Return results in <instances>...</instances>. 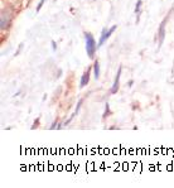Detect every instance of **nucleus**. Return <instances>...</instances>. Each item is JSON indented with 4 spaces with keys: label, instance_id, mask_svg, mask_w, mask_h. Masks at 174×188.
Segmentation results:
<instances>
[{
    "label": "nucleus",
    "instance_id": "1",
    "mask_svg": "<svg viewBox=\"0 0 174 188\" xmlns=\"http://www.w3.org/2000/svg\"><path fill=\"white\" fill-rule=\"evenodd\" d=\"M85 43H86V52L88 54V57L95 58V52H96V49H97L99 46L95 41V37L88 32L85 33Z\"/></svg>",
    "mask_w": 174,
    "mask_h": 188
},
{
    "label": "nucleus",
    "instance_id": "2",
    "mask_svg": "<svg viewBox=\"0 0 174 188\" xmlns=\"http://www.w3.org/2000/svg\"><path fill=\"white\" fill-rule=\"evenodd\" d=\"M115 29H116V25H112L111 28H109V29H106V28H104L102 29V32H101V35H100V41H99V47H102L104 46V43L110 38L111 37V34L115 32Z\"/></svg>",
    "mask_w": 174,
    "mask_h": 188
},
{
    "label": "nucleus",
    "instance_id": "3",
    "mask_svg": "<svg viewBox=\"0 0 174 188\" xmlns=\"http://www.w3.org/2000/svg\"><path fill=\"white\" fill-rule=\"evenodd\" d=\"M121 72H123V67L120 66V67H119L118 73H116V77H115L114 85H112V87L110 88V93H111V95H114V93H116V92L119 91V87H120V77H121Z\"/></svg>",
    "mask_w": 174,
    "mask_h": 188
},
{
    "label": "nucleus",
    "instance_id": "4",
    "mask_svg": "<svg viewBox=\"0 0 174 188\" xmlns=\"http://www.w3.org/2000/svg\"><path fill=\"white\" fill-rule=\"evenodd\" d=\"M167 19L168 18H165V19L160 23L159 25V30H158V39H159V46L163 44L164 42V38H165V24H167Z\"/></svg>",
    "mask_w": 174,
    "mask_h": 188
},
{
    "label": "nucleus",
    "instance_id": "5",
    "mask_svg": "<svg viewBox=\"0 0 174 188\" xmlns=\"http://www.w3.org/2000/svg\"><path fill=\"white\" fill-rule=\"evenodd\" d=\"M90 73H91V67H88V68L86 69V72L82 74L81 81H80V87H81V88H83L85 86L88 85V82H90Z\"/></svg>",
    "mask_w": 174,
    "mask_h": 188
},
{
    "label": "nucleus",
    "instance_id": "6",
    "mask_svg": "<svg viewBox=\"0 0 174 188\" xmlns=\"http://www.w3.org/2000/svg\"><path fill=\"white\" fill-rule=\"evenodd\" d=\"M93 74H95V78L97 80L99 77H100V63H99V61H95V63H93Z\"/></svg>",
    "mask_w": 174,
    "mask_h": 188
},
{
    "label": "nucleus",
    "instance_id": "7",
    "mask_svg": "<svg viewBox=\"0 0 174 188\" xmlns=\"http://www.w3.org/2000/svg\"><path fill=\"white\" fill-rule=\"evenodd\" d=\"M9 24H10V20L7 19V15H5V14H3V15H2V29L8 28Z\"/></svg>",
    "mask_w": 174,
    "mask_h": 188
},
{
    "label": "nucleus",
    "instance_id": "8",
    "mask_svg": "<svg viewBox=\"0 0 174 188\" xmlns=\"http://www.w3.org/2000/svg\"><path fill=\"white\" fill-rule=\"evenodd\" d=\"M141 7H143V0H138L136 4H135V14H140L141 13Z\"/></svg>",
    "mask_w": 174,
    "mask_h": 188
},
{
    "label": "nucleus",
    "instance_id": "9",
    "mask_svg": "<svg viewBox=\"0 0 174 188\" xmlns=\"http://www.w3.org/2000/svg\"><path fill=\"white\" fill-rule=\"evenodd\" d=\"M82 102H83V100L81 99L78 102H77V106H76V110H74V112H73V114L74 115H77V114H78V112H80V109H81V106H82Z\"/></svg>",
    "mask_w": 174,
    "mask_h": 188
},
{
    "label": "nucleus",
    "instance_id": "10",
    "mask_svg": "<svg viewBox=\"0 0 174 188\" xmlns=\"http://www.w3.org/2000/svg\"><path fill=\"white\" fill-rule=\"evenodd\" d=\"M44 3H46V0H41V2L38 3V5H37V13L41 11V9H42V7L44 5Z\"/></svg>",
    "mask_w": 174,
    "mask_h": 188
},
{
    "label": "nucleus",
    "instance_id": "11",
    "mask_svg": "<svg viewBox=\"0 0 174 188\" xmlns=\"http://www.w3.org/2000/svg\"><path fill=\"white\" fill-rule=\"evenodd\" d=\"M105 107H106V110H105V112H104V119H105V118H107V116L111 114V112H110V107H109V104H106V106H105Z\"/></svg>",
    "mask_w": 174,
    "mask_h": 188
},
{
    "label": "nucleus",
    "instance_id": "12",
    "mask_svg": "<svg viewBox=\"0 0 174 188\" xmlns=\"http://www.w3.org/2000/svg\"><path fill=\"white\" fill-rule=\"evenodd\" d=\"M38 125H39V118H37L35 119V121L33 123V125H32V129H37L38 128Z\"/></svg>",
    "mask_w": 174,
    "mask_h": 188
},
{
    "label": "nucleus",
    "instance_id": "13",
    "mask_svg": "<svg viewBox=\"0 0 174 188\" xmlns=\"http://www.w3.org/2000/svg\"><path fill=\"white\" fill-rule=\"evenodd\" d=\"M52 49H53V51H56V49H57V43H56L54 41L52 42Z\"/></svg>",
    "mask_w": 174,
    "mask_h": 188
},
{
    "label": "nucleus",
    "instance_id": "14",
    "mask_svg": "<svg viewBox=\"0 0 174 188\" xmlns=\"http://www.w3.org/2000/svg\"><path fill=\"white\" fill-rule=\"evenodd\" d=\"M56 125H57V123L54 121V123L52 124V126H51V129H57V126H56Z\"/></svg>",
    "mask_w": 174,
    "mask_h": 188
},
{
    "label": "nucleus",
    "instance_id": "15",
    "mask_svg": "<svg viewBox=\"0 0 174 188\" xmlns=\"http://www.w3.org/2000/svg\"><path fill=\"white\" fill-rule=\"evenodd\" d=\"M127 86H129V87H130V86H132V80H130V81L127 82Z\"/></svg>",
    "mask_w": 174,
    "mask_h": 188
}]
</instances>
